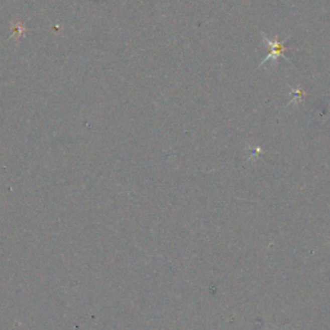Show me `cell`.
Instances as JSON below:
<instances>
[{
	"instance_id": "1",
	"label": "cell",
	"mask_w": 330,
	"mask_h": 330,
	"mask_svg": "<svg viewBox=\"0 0 330 330\" xmlns=\"http://www.w3.org/2000/svg\"><path fill=\"white\" fill-rule=\"evenodd\" d=\"M263 39H265L266 44L270 45L271 52L267 54V57H266L265 61L262 62V65L267 62L268 60H276V58H279V57H285V54H284L285 45H284L283 42H279V40H270V39L266 38L265 35H263ZM285 58L288 60V57H285Z\"/></svg>"
}]
</instances>
